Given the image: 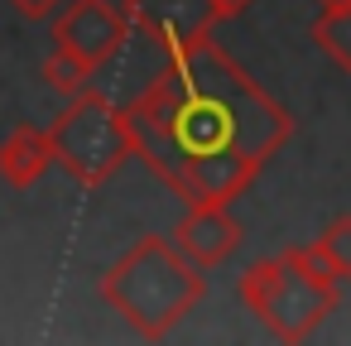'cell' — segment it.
Here are the masks:
<instances>
[{"instance_id": "7a4b0ae2", "label": "cell", "mask_w": 351, "mask_h": 346, "mask_svg": "<svg viewBox=\"0 0 351 346\" xmlns=\"http://www.w3.org/2000/svg\"><path fill=\"white\" fill-rule=\"evenodd\" d=\"M101 298L135 327V336L159 341L207 298V274L178 250L173 236H140L101 274Z\"/></svg>"}, {"instance_id": "9c48e42d", "label": "cell", "mask_w": 351, "mask_h": 346, "mask_svg": "<svg viewBox=\"0 0 351 346\" xmlns=\"http://www.w3.org/2000/svg\"><path fill=\"white\" fill-rule=\"evenodd\" d=\"M308 34H313V44L341 73H351V5L346 10H317V20L308 25Z\"/></svg>"}, {"instance_id": "ba28073f", "label": "cell", "mask_w": 351, "mask_h": 346, "mask_svg": "<svg viewBox=\"0 0 351 346\" xmlns=\"http://www.w3.org/2000/svg\"><path fill=\"white\" fill-rule=\"evenodd\" d=\"M53 169V140H49V130H39V125H20V130H10L5 140H0V178H5L10 188H34L44 173Z\"/></svg>"}, {"instance_id": "7c38bea8", "label": "cell", "mask_w": 351, "mask_h": 346, "mask_svg": "<svg viewBox=\"0 0 351 346\" xmlns=\"http://www.w3.org/2000/svg\"><path fill=\"white\" fill-rule=\"evenodd\" d=\"M284 260H289L293 269H303L308 279H317V284H341V279H337V269H332V260L322 255V245H317V240H313V245H289V250H284Z\"/></svg>"}, {"instance_id": "3957f363", "label": "cell", "mask_w": 351, "mask_h": 346, "mask_svg": "<svg viewBox=\"0 0 351 346\" xmlns=\"http://www.w3.org/2000/svg\"><path fill=\"white\" fill-rule=\"evenodd\" d=\"M53 140V164L77 183V188H106L125 159H135V130L125 106H116L101 92H77L49 125Z\"/></svg>"}, {"instance_id": "8fae6325", "label": "cell", "mask_w": 351, "mask_h": 346, "mask_svg": "<svg viewBox=\"0 0 351 346\" xmlns=\"http://www.w3.org/2000/svg\"><path fill=\"white\" fill-rule=\"evenodd\" d=\"M317 245H322V255L332 260L337 279H351V212H346V217H332V221L322 226Z\"/></svg>"}, {"instance_id": "5b68a950", "label": "cell", "mask_w": 351, "mask_h": 346, "mask_svg": "<svg viewBox=\"0 0 351 346\" xmlns=\"http://www.w3.org/2000/svg\"><path fill=\"white\" fill-rule=\"evenodd\" d=\"M125 39H130V20L111 0H63V10L53 15V49H68L92 73L111 63L125 49Z\"/></svg>"}, {"instance_id": "6da1fadb", "label": "cell", "mask_w": 351, "mask_h": 346, "mask_svg": "<svg viewBox=\"0 0 351 346\" xmlns=\"http://www.w3.org/2000/svg\"><path fill=\"white\" fill-rule=\"evenodd\" d=\"M164 63L125 106L135 159L183 202H231L293 140V111L274 101L212 34L159 49Z\"/></svg>"}, {"instance_id": "30bf717a", "label": "cell", "mask_w": 351, "mask_h": 346, "mask_svg": "<svg viewBox=\"0 0 351 346\" xmlns=\"http://www.w3.org/2000/svg\"><path fill=\"white\" fill-rule=\"evenodd\" d=\"M39 77H44L53 92L77 97V92H87V82H92V68H87L82 58H73L68 49H53V53L44 58V68H39Z\"/></svg>"}, {"instance_id": "52a82bcc", "label": "cell", "mask_w": 351, "mask_h": 346, "mask_svg": "<svg viewBox=\"0 0 351 346\" xmlns=\"http://www.w3.org/2000/svg\"><path fill=\"white\" fill-rule=\"evenodd\" d=\"M173 240H178V250L193 264L212 269V264H221V260L236 255V245L245 240V226L231 217V202H197L173 226Z\"/></svg>"}, {"instance_id": "277c9868", "label": "cell", "mask_w": 351, "mask_h": 346, "mask_svg": "<svg viewBox=\"0 0 351 346\" xmlns=\"http://www.w3.org/2000/svg\"><path fill=\"white\" fill-rule=\"evenodd\" d=\"M236 293H241V303L255 312V322H260L269 336H279V341H303V336H313V332L327 322V312L337 308V284L308 279V274L293 269L284 255L255 260V264L241 274Z\"/></svg>"}, {"instance_id": "4fadbf2b", "label": "cell", "mask_w": 351, "mask_h": 346, "mask_svg": "<svg viewBox=\"0 0 351 346\" xmlns=\"http://www.w3.org/2000/svg\"><path fill=\"white\" fill-rule=\"evenodd\" d=\"M5 5H15L25 20H49V15H58L63 0H5Z\"/></svg>"}, {"instance_id": "5bb4252c", "label": "cell", "mask_w": 351, "mask_h": 346, "mask_svg": "<svg viewBox=\"0 0 351 346\" xmlns=\"http://www.w3.org/2000/svg\"><path fill=\"white\" fill-rule=\"evenodd\" d=\"M351 0H317V10H346Z\"/></svg>"}, {"instance_id": "8992f818", "label": "cell", "mask_w": 351, "mask_h": 346, "mask_svg": "<svg viewBox=\"0 0 351 346\" xmlns=\"http://www.w3.org/2000/svg\"><path fill=\"white\" fill-rule=\"evenodd\" d=\"M130 29H140L154 49H169L193 34H212L221 25L217 0H121Z\"/></svg>"}]
</instances>
